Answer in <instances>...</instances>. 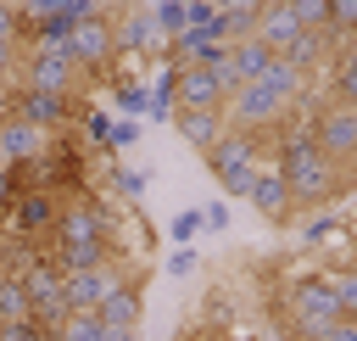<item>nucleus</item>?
<instances>
[{
  "label": "nucleus",
  "mask_w": 357,
  "mask_h": 341,
  "mask_svg": "<svg viewBox=\"0 0 357 341\" xmlns=\"http://www.w3.org/2000/svg\"><path fill=\"white\" fill-rule=\"evenodd\" d=\"M279 179H284V190H290L296 207H324L340 190V168L318 151L312 129H290L279 140Z\"/></svg>",
  "instance_id": "nucleus-1"
},
{
  "label": "nucleus",
  "mask_w": 357,
  "mask_h": 341,
  "mask_svg": "<svg viewBox=\"0 0 357 341\" xmlns=\"http://www.w3.org/2000/svg\"><path fill=\"white\" fill-rule=\"evenodd\" d=\"M284 307H290V324L301 341H318L335 319H340V302H335V285L329 274H296L284 285Z\"/></svg>",
  "instance_id": "nucleus-2"
},
{
  "label": "nucleus",
  "mask_w": 357,
  "mask_h": 341,
  "mask_svg": "<svg viewBox=\"0 0 357 341\" xmlns=\"http://www.w3.org/2000/svg\"><path fill=\"white\" fill-rule=\"evenodd\" d=\"M206 168H212V179L223 184V196H251V179L262 173V140L229 129V134L206 151Z\"/></svg>",
  "instance_id": "nucleus-3"
},
{
  "label": "nucleus",
  "mask_w": 357,
  "mask_h": 341,
  "mask_svg": "<svg viewBox=\"0 0 357 341\" xmlns=\"http://www.w3.org/2000/svg\"><path fill=\"white\" fill-rule=\"evenodd\" d=\"M67 56L84 67V73H106L117 61V34H112V6H100L95 17H84L73 34H67Z\"/></svg>",
  "instance_id": "nucleus-4"
},
{
  "label": "nucleus",
  "mask_w": 357,
  "mask_h": 341,
  "mask_svg": "<svg viewBox=\"0 0 357 341\" xmlns=\"http://www.w3.org/2000/svg\"><path fill=\"white\" fill-rule=\"evenodd\" d=\"M78 61L67 56V45H33L28 56V73H22V89H45V95H78Z\"/></svg>",
  "instance_id": "nucleus-5"
},
{
  "label": "nucleus",
  "mask_w": 357,
  "mask_h": 341,
  "mask_svg": "<svg viewBox=\"0 0 357 341\" xmlns=\"http://www.w3.org/2000/svg\"><path fill=\"white\" fill-rule=\"evenodd\" d=\"M173 112H223L229 106V89L218 84V73L212 67H201V61H190V67H173Z\"/></svg>",
  "instance_id": "nucleus-6"
},
{
  "label": "nucleus",
  "mask_w": 357,
  "mask_h": 341,
  "mask_svg": "<svg viewBox=\"0 0 357 341\" xmlns=\"http://www.w3.org/2000/svg\"><path fill=\"white\" fill-rule=\"evenodd\" d=\"M312 140H318V151L340 168V162H351L357 157V106H324L318 117H312Z\"/></svg>",
  "instance_id": "nucleus-7"
},
{
  "label": "nucleus",
  "mask_w": 357,
  "mask_h": 341,
  "mask_svg": "<svg viewBox=\"0 0 357 341\" xmlns=\"http://www.w3.org/2000/svg\"><path fill=\"white\" fill-rule=\"evenodd\" d=\"M123 280L117 263H100V268H84V274H61V296L73 313H100V302L112 296V285Z\"/></svg>",
  "instance_id": "nucleus-8"
},
{
  "label": "nucleus",
  "mask_w": 357,
  "mask_h": 341,
  "mask_svg": "<svg viewBox=\"0 0 357 341\" xmlns=\"http://www.w3.org/2000/svg\"><path fill=\"white\" fill-rule=\"evenodd\" d=\"M50 134L45 129H33V123H22V117H6L0 123V162L6 168H28V162H45L50 157Z\"/></svg>",
  "instance_id": "nucleus-9"
},
{
  "label": "nucleus",
  "mask_w": 357,
  "mask_h": 341,
  "mask_svg": "<svg viewBox=\"0 0 357 341\" xmlns=\"http://www.w3.org/2000/svg\"><path fill=\"white\" fill-rule=\"evenodd\" d=\"M139 313H145V280H139V274H123V280L112 285V296L100 302V319H106L112 335H134Z\"/></svg>",
  "instance_id": "nucleus-10"
},
{
  "label": "nucleus",
  "mask_w": 357,
  "mask_h": 341,
  "mask_svg": "<svg viewBox=\"0 0 357 341\" xmlns=\"http://www.w3.org/2000/svg\"><path fill=\"white\" fill-rule=\"evenodd\" d=\"M112 34H117V56H128V50H134V56H139V50H167L145 6H117V11H112Z\"/></svg>",
  "instance_id": "nucleus-11"
},
{
  "label": "nucleus",
  "mask_w": 357,
  "mask_h": 341,
  "mask_svg": "<svg viewBox=\"0 0 357 341\" xmlns=\"http://www.w3.org/2000/svg\"><path fill=\"white\" fill-rule=\"evenodd\" d=\"M56 235H61V252H84V246H106V218L89 207V201H78V207H67L61 218H56Z\"/></svg>",
  "instance_id": "nucleus-12"
},
{
  "label": "nucleus",
  "mask_w": 357,
  "mask_h": 341,
  "mask_svg": "<svg viewBox=\"0 0 357 341\" xmlns=\"http://www.w3.org/2000/svg\"><path fill=\"white\" fill-rule=\"evenodd\" d=\"M17 117L33 123V129H45V134H56V129L73 117V101H67V95H45V89H22V95H17Z\"/></svg>",
  "instance_id": "nucleus-13"
},
{
  "label": "nucleus",
  "mask_w": 357,
  "mask_h": 341,
  "mask_svg": "<svg viewBox=\"0 0 357 341\" xmlns=\"http://www.w3.org/2000/svg\"><path fill=\"white\" fill-rule=\"evenodd\" d=\"M268 224H290V212H296V201H290V190H284V179H279V168H262L257 179H251V196H245Z\"/></svg>",
  "instance_id": "nucleus-14"
},
{
  "label": "nucleus",
  "mask_w": 357,
  "mask_h": 341,
  "mask_svg": "<svg viewBox=\"0 0 357 341\" xmlns=\"http://www.w3.org/2000/svg\"><path fill=\"white\" fill-rule=\"evenodd\" d=\"M173 129H178V140L184 145H195L201 157L229 134V123H223V112H173Z\"/></svg>",
  "instance_id": "nucleus-15"
},
{
  "label": "nucleus",
  "mask_w": 357,
  "mask_h": 341,
  "mask_svg": "<svg viewBox=\"0 0 357 341\" xmlns=\"http://www.w3.org/2000/svg\"><path fill=\"white\" fill-rule=\"evenodd\" d=\"M257 39L279 56V50H290L296 39H301V28H296V17H290V6L284 0H273V6H262V17H257Z\"/></svg>",
  "instance_id": "nucleus-16"
},
{
  "label": "nucleus",
  "mask_w": 357,
  "mask_h": 341,
  "mask_svg": "<svg viewBox=\"0 0 357 341\" xmlns=\"http://www.w3.org/2000/svg\"><path fill=\"white\" fill-rule=\"evenodd\" d=\"M273 61H279V56H273L262 39H240V45H229V73H234V89H240V84H257Z\"/></svg>",
  "instance_id": "nucleus-17"
},
{
  "label": "nucleus",
  "mask_w": 357,
  "mask_h": 341,
  "mask_svg": "<svg viewBox=\"0 0 357 341\" xmlns=\"http://www.w3.org/2000/svg\"><path fill=\"white\" fill-rule=\"evenodd\" d=\"M17 319H28L22 274H17V268H0V324H17Z\"/></svg>",
  "instance_id": "nucleus-18"
},
{
  "label": "nucleus",
  "mask_w": 357,
  "mask_h": 341,
  "mask_svg": "<svg viewBox=\"0 0 357 341\" xmlns=\"http://www.w3.org/2000/svg\"><path fill=\"white\" fill-rule=\"evenodd\" d=\"M279 61H284L290 73H301V78H307V73L324 61V34H301L290 50H279Z\"/></svg>",
  "instance_id": "nucleus-19"
},
{
  "label": "nucleus",
  "mask_w": 357,
  "mask_h": 341,
  "mask_svg": "<svg viewBox=\"0 0 357 341\" xmlns=\"http://www.w3.org/2000/svg\"><path fill=\"white\" fill-rule=\"evenodd\" d=\"M329 89H335V106H357V45H351L346 56H335Z\"/></svg>",
  "instance_id": "nucleus-20"
},
{
  "label": "nucleus",
  "mask_w": 357,
  "mask_h": 341,
  "mask_svg": "<svg viewBox=\"0 0 357 341\" xmlns=\"http://www.w3.org/2000/svg\"><path fill=\"white\" fill-rule=\"evenodd\" d=\"M151 11V22H156V34H162V45H173L190 22H184V0H156V6H145Z\"/></svg>",
  "instance_id": "nucleus-21"
},
{
  "label": "nucleus",
  "mask_w": 357,
  "mask_h": 341,
  "mask_svg": "<svg viewBox=\"0 0 357 341\" xmlns=\"http://www.w3.org/2000/svg\"><path fill=\"white\" fill-rule=\"evenodd\" d=\"M45 224H56V207H50V196L28 190V196H22V207H17V229H22V235H33V229H45Z\"/></svg>",
  "instance_id": "nucleus-22"
},
{
  "label": "nucleus",
  "mask_w": 357,
  "mask_h": 341,
  "mask_svg": "<svg viewBox=\"0 0 357 341\" xmlns=\"http://www.w3.org/2000/svg\"><path fill=\"white\" fill-rule=\"evenodd\" d=\"M112 101H117V106H123V112H128V123H139V117H145V112H151V89H145V84H139V78H123V84H117V89H112Z\"/></svg>",
  "instance_id": "nucleus-23"
},
{
  "label": "nucleus",
  "mask_w": 357,
  "mask_h": 341,
  "mask_svg": "<svg viewBox=\"0 0 357 341\" xmlns=\"http://www.w3.org/2000/svg\"><path fill=\"white\" fill-rule=\"evenodd\" d=\"M61 341H112V330H106L100 313H73V319L61 324Z\"/></svg>",
  "instance_id": "nucleus-24"
},
{
  "label": "nucleus",
  "mask_w": 357,
  "mask_h": 341,
  "mask_svg": "<svg viewBox=\"0 0 357 341\" xmlns=\"http://www.w3.org/2000/svg\"><path fill=\"white\" fill-rule=\"evenodd\" d=\"M329 285H335L340 319H357V268H346V274H329Z\"/></svg>",
  "instance_id": "nucleus-25"
},
{
  "label": "nucleus",
  "mask_w": 357,
  "mask_h": 341,
  "mask_svg": "<svg viewBox=\"0 0 357 341\" xmlns=\"http://www.w3.org/2000/svg\"><path fill=\"white\" fill-rule=\"evenodd\" d=\"M112 184H117V196L139 201V196H145V184H151V173H145V168H117V173H112Z\"/></svg>",
  "instance_id": "nucleus-26"
},
{
  "label": "nucleus",
  "mask_w": 357,
  "mask_h": 341,
  "mask_svg": "<svg viewBox=\"0 0 357 341\" xmlns=\"http://www.w3.org/2000/svg\"><path fill=\"white\" fill-rule=\"evenodd\" d=\"M329 34H351L357 39V0H329Z\"/></svg>",
  "instance_id": "nucleus-27"
},
{
  "label": "nucleus",
  "mask_w": 357,
  "mask_h": 341,
  "mask_svg": "<svg viewBox=\"0 0 357 341\" xmlns=\"http://www.w3.org/2000/svg\"><path fill=\"white\" fill-rule=\"evenodd\" d=\"M167 235H173V246H190V240L201 235V207H190V212H178V218L167 224Z\"/></svg>",
  "instance_id": "nucleus-28"
},
{
  "label": "nucleus",
  "mask_w": 357,
  "mask_h": 341,
  "mask_svg": "<svg viewBox=\"0 0 357 341\" xmlns=\"http://www.w3.org/2000/svg\"><path fill=\"white\" fill-rule=\"evenodd\" d=\"M184 22H190L195 34H206V28L218 22V6H212V0H184Z\"/></svg>",
  "instance_id": "nucleus-29"
},
{
  "label": "nucleus",
  "mask_w": 357,
  "mask_h": 341,
  "mask_svg": "<svg viewBox=\"0 0 357 341\" xmlns=\"http://www.w3.org/2000/svg\"><path fill=\"white\" fill-rule=\"evenodd\" d=\"M139 134H145L139 123H128V117H117V123H112V140H106V145H112V151H128V145H139Z\"/></svg>",
  "instance_id": "nucleus-30"
},
{
  "label": "nucleus",
  "mask_w": 357,
  "mask_h": 341,
  "mask_svg": "<svg viewBox=\"0 0 357 341\" xmlns=\"http://www.w3.org/2000/svg\"><path fill=\"white\" fill-rule=\"evenodd\" d=\"M335 229H340V218H312V224L301 229V240H307V246H324V240H335Z\"/></svg>",
  "instance_id": "nucleus-31"
},
{
  "label": "nucleus",
  "mask_w": 357,
  "mask_h": 341,
  "mask_svg": "<svg viewBox=\"0 0 357 341\" xmlns=\"http://www.w3.org/2000/svg\"><path fill=\"white\" fill-rule=\"evenodd\" d=\"M84 134L106 145V140H112V117H106V112H84Z\"/></svg>",
  "instance_id": "nucleus-32"
},
{
  "label": "nucleus",
  "mask_w": 357,
  "mask_h": 341,
  "mask_svg": "<svg viewBox=\"0 0 357 341\" xmlns=\"http://www.w3.org/2000/svg\"><path fill=\"white\" fill-rule=\"evenodd\" d=\"M201 229H229V201H206L201 207Z\"/></svg>",
  "instance_id": "nucleus-33"
},
{
  "label": "nucleus",
  "mask_w": 357,
  "mask_h": 341,
  "mask_svg": "<svg viewBox=\"0 0 357 341\" xmlns=\"http://www.w3.org/2000/svg\"><path fill=\"white\" fill-rule=\"evenodd\" d=\"M190 268H195V252H190V246H173V257H167V274H173V280H184Z\"/></svg>",
  "instance_id": "nucleus-34"
},
{
  "label": "nucleus",
  "mask_w": 357,
  "mask_h": 341,
  "mask_svg": "<svg viewBox=\"0 0 357 341\" xmlns=\"http://www.w3.org/2000/svg\"><path fill=\"white\" fill-rule=\"evenodd\" d=\"M0 45H17V11L0 6Z\"/></svg>",
  "instance_id": "nucleus-35"
},
{
  "label": "nucleus",
  "mask_w": 357,
  "mask_h": 341,
  "mask_svg": "<svg viewBox=\"0 0 357 341\" xmlns=\"http://www.w3.org/2000/svg\"><path fill=\"white\" fill-rule=\"evenodd\" d=\"M112 341H139V330H134V335H112Z\"/></svg>",
  "instance_id": "nucleus-36"
},
{
  "label": "nucleus",
  "mask_w": 357,
  "mask_h": 341,
  "mask_svg": "<svg viewBox=\"0 0 357 341\" xmlns=\"http://www.w3.org/2000/svg\"><path fill=\"white\" fill-rule=\"evenodd\" d=\"M229 341H262V335H229Z\"/></svg>",
  "instance_id": "nucleus-37"
}]
</instances>
